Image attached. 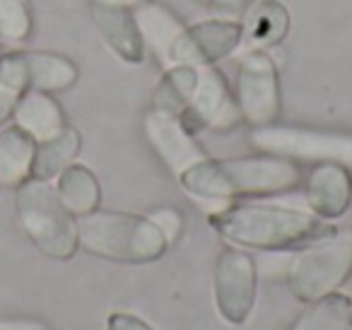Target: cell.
<instances>
[{
	"instance_id": "obj_6",
	"label": "cell",
	"mask_w": 352,
	"mask_h": 330,
	"mask_svg": "<svg viewBox=\"0 0 352 330\" xmlns=\"http://www.w3.org/2000/svg\"><path fill=\"white\" fill-rule=\"evenodd\" d=\"M251 145L265 155L294 162L342 164L352 169V133L314 131L299 126H263L251 131Z\"/></svg>"
},
{
	"instance_id": "obj_14",
	"label": "cell",
	"mask_w": 352,
	"mask_h": 330,
	"mask_svg": "<svg viewBox=\"0 0 352 330\" xmlns=\"http://www.w3.org/2000/svg\"><path fill=\"white\" fill-rule=\"evenodd\" d=\"M309 212L321 219H338L350 210L352 200V176L342 164H316L307 176L304 186Z\"/></svg>"
},
{
	"instance_id": "obj_20",
	"label": "cell",
	"mask_w": 352,
	"mask_h": 330,
	"mask_svg": "<svg viewBox=\"0 0 352 330\" xmlns=\"http://www.w3.org/2000/svg\"><path fill=\"white\" fill-rule=\"evenodd\" d=\"M54 186L60 203L75 217H85V214L99 210V205H102V186H99V179L85 164H75L73 162L68 169L60 171Z\"/></svg>"
},
{
	"instance_id": "obj_17",
	"label": "cell",
	"mask_w": 352,
	"mask_h": 330,
	"mask_svg": "<svg viewBox=\"0 0 352 330\" xmlns=\"http://www.w3.org/2000/svg\"><path fill=\"white\" fill-rule=\"evenodd\" d=\"M80 150H82V135L75 126H65L54 138L36 142L34 162H32V179L54 184L60 171L68 169L78 160Z\"/></svg>"
},
{
	"instance_id": "obj_2",
	"label": "cell",
	"mask_w": 352,
	"mask_h": 330,
	"mask_svg": "<svg viewBox=\"0 0 352 330\" xmlns=\"http://www.w3.org/2000/svg\"><path fill=\"white\" fill-rule=\"evenodd\" d=\"M210 227L236 248L254 251L302 248L331 232V227L314 212L265 203L230 205L215 210L210 214Z\"/></svg>"
},
{
	"instance_id": "obj_7",
	"label": "cell",
	"mask_w": 352,
	"mask_h": 330,
	"mask_svg": "<svg viewBox=\"0 0 352 330\" xmlns=\"http://www.w3.org/2000/svg\"><path fill=\"white\" fill-rule=\"evenodd\" d=\"M80 78L73 58L56 51L12 49L0 54V85L22 92H68Z\"/></svg>"
},
{
	"instance_id": "obj_19",
	"label": "cell",
	"mask_w": 352,
	"mask_h": 330,
	"mask_svg": "<svg viewBox=\"0 0 352 330\" xmlns=\"http://www.w3.org/2000/svg\"><path fill=\"white\" fill-rule=\"evenodd\" d=\"M36 142L17 126L0 128V188H17L32 179Z\"/></svg>"
},
{
	"instance_id": "obj_3",
	"label": "cell",
	"mask_w": 352,
	"mask_h": 330,
	"mask_svg": "<svg viewBox=\"0 0 352 330\" xmlns=\"http://www.w3.org/2000/svg\"><path fill=\"white\" fill-rule=\"evenodd\" d=\"M78 246L89 256L128 265L155 263L169 251V241L150 217L113 210L78 217Z\"/></svg>"
},
{
	"instance_id": "obj_32",
	"label": "cell",
	"mask_w": 352,
	"mask_h": 330,
	"mask_svg": "<svg viewBox=\"0 0 352 330\" xmlns=\"http://www.w3.org/2000/svg\"><path fill=\"white\" fill-rule=\"evenodd\" d=\"M350 208H352V200H350Z\"/></svg>"
},
{
	"instance_id": "obj_13",
	"label": "cell",
	"mask_w": 352,
	"mask_h": 330,
	"mask_svg": "<svg viewBox=\"0 0 352 330\" xmlns=\"http://www.w3.org/2000/svg\"><path fill=\"white\" fill-rule=\"evenodd\" d=\"M89 15H92L94 30L99 32L102 41L123 63L140 65L145 60L147 46L145 39H142L140 27H138L135 12L128 10V8L89 0Z\"/></svg>"
},
{
	"instance_id": "obj_11",
	"label": "cell",
	"mask_w": 352,
	"mask_h": 330,
	"mask_svg": "<svg viewBox=\"0 0 352 330\" xmlns=\"http://www.w3.org/2000/svg\"><path fill=\"white\" fill-rule=\"evenodd\" d=\"M138 27L142 32L145 46H150L162 65L174 68V65H193L191 51H188V34L186 25L160 3H147L135 10Z\"/></svg>"
},
{
	"instance_id": "obj_23",
	"label": "cell",
	"mask_w": 352,
	"mask_h": 330,
	"mask_svg": "<svg viewBox=\"0 0 352 330\" xmlns=\"http://www.w3.org/2000/svg\"><path fill=\"white\" fill-rule=\"evenodd\" d=\"M34 32L30 0H0V44L20 46Z\"/></svg>"
},
{
	"instance_id": "obj_9",
	"label": "cell",
	"mask_w": 352,
	"mask_h": 330,
	"mask_svg": "<svg viewBox=\"0 0 352 330\" xmlns=\"http://www.w3.org/2000/svg\"><path fill=\"white\" fill-rule=\"evenodd\" d=\"M215 309L230 325H244L251 318L258 294V270L244 248H225L215 263Z\"/></svg>"
},
{
	"instance_id": "obj_24",
	"label": "cell",
	"mask_w": 352,
	"mask_h": 330,
	"mask_svg": "<svg viewBox=\"0 0 352 330\" xmlns=\"http://www.w3.org/2000/svg\"><path fill=\"white\" fill-rule=\"evenodd\" d=\"M152 222L160 227V232L164 234V239L169 241V246L176 241V239L182 236V229H184V217L179 210L174 208H162V210H155L150 214Z\"/></svg>"
},
{
	"instance_id": "obj_16",
	"label": "cell",
	"mask_w": 352,
	"mask_h": 330,
	"mask_svg": "<svg viewBox=\"0 0 352 330\" xmlns=\"http://www.w3.org/2000/svg\"><path fill=\"white\" fill-rule=\"evenodd\" d=\"M12 126L32 138L34 142L49 140L56 133H60L68 121L58 99L49 92H22L17 99L15 113H12Z\"/></svg>"
},
{
	"instance_id": "obj_18",
	"label": "cell",
	"mask_w": 352,
	"mask_h": 330,
	"mask_svg": "<svg viewBox=\"0 0 352 330\" xmlns=\"http://www.w3.org/2000/svg\"><path fill=\"white\" fill-rule=\"evenodd\" d=\"M289 10L280 0H256L254 6L246 10L244 39L254 49H270L285 41L289 32Z\"/></svg>"
},
{
	"instance_id": "obj_15",
	"label": "cell",
	"mask_w": 352,
	"mask_h": 330,
	"mask_svg": "<svg viewBox=\"0 0 352 330\" xmlns=\"http://www.w3.org/2000/svg\"><path fill=\"white\" fill-rule=\"evenodd\" d=\"M188 51L193 65H215L239 49L244 41V27L234 17H210L186 27Z\"/></svg>"
},
{
	"instance_id": "obj_33",
	"label": "cell",
	"mask_w": 352,
	"mask_h": 330,
	"mask_svg": "<svg viewBox=\"0 0 352 330\" xmlns=\"http://www.w3.org/2000/svg\"><path fill=\"white\" fill-rule=\"evenodd\" d=\"M0 190H3V188H0Z\"/></svg>"
},
{
	"instance_id": "obj_5",
	"label": "cell",
	"mask_w": 352,
	"mask_h": 330,
	"mask_svg": "<svg viewBox=\"0 0 352 330\" xmlns=\"http://www.w3.org/2000/svg\"><path fill=\"white\" fill-rule=\"evenodd\" d=\"M352 275V227L331 229L307 243L287 270L289 292L302 304H311L338 292Z\"/></svg>"
},
{
	"instance_id": "obj_27",
	"label": "cell",
	"mask_w": 352,
	"mask_h": 330,
	"mask_svg": "<svg viewBox=\"0 0 352 330\" xmlns=\"http://www.w3.org/2000/svg\"><path fill=\"white\" fill-rule=\"evenodd\" d=\"M256 0H210V8L220 15H246L251 6H254Z\"/></svg>"
},
{
	"instance_id": "obj_21",
	"label": "cell",
	"mask_w": 352,
	"mask_h": 330,
	"mask_svg": "<svg viewBox=\"0 0 352 330\" xmlns=\"http://www.w3.org/2000/svg\"><path fill=\"white\" fill-rule=\"evenodd\" d=\"M198 65H174L166 68L162 80L152 92V111L166 113V116L182 118L186 107L191 104L198 87Z\"/></svg>"
},
{
	"instance_id": "obj_30",
	"label": "cell",
	"mask_w": 352,
	"mask_h": 330,
	"mask_svg": "<svg viewBox=\"0 0 352 330\" xmlns=\"http://www.w3.org/2000/svg\"><path fill=\"white\" fill-rule=\"evenodd\" d=\"M196 3H201V6H208V8H210V0H196Z\"/></svg>"
},
{
	"instance_id": "obj_28",
	"label": "cell",
	"mask_w": 352,
	"mask_h": 330,
	"mask_svg": "<svg viewBox=\"0 0 352 330\" xmlns=\"http://www.w3.org/2000/svg\"><path fill=\"white\" fill-rule=\"evenodd\" d=\"M0 323L6 325L8 330H51L44 320L36 318H3Z\"/></svg>"
},
{
	"instance_id": "obj_29",
	"label": "cell",
	"mask_w": 352,
	"mask_h": 330,
	"mask_svg": "<svg viewBox=\"0 0 352 330\" xmlns=\"http://www.w3.org/2000/svg\"><path fill=\"white\" fill-rule=\"evenodd\" d=\"M97 3H107V6H118V8H128V10H138L140 6H147L152 0H97Z\"/></svg>"
},
{
	"instance_id": "obj_10",
	"label": "cell",
	"mask_w": 352,
	"mask_h": 330,
	"mask_svg": "<svg viewBox=\"0 0 352 330\" xmlns=\"http://www.w3.org/2000/svg\"><path fill=\"white\" fill-rule=\"evenodd\" d=\"M179 121L191 135H198L208 128L230 131L241 121L239 107H236L234 97L227 87L225 75L220 70H215L212 65H201L196 94Z\"/></svg>"
},
{
	"instance_id": "obj_12",
	"label": "cell",
	"mask_w": 352,
	"mask_h": 330,
	"mask_svg": "<svg viewBox=\"0 0 352 330\" xmlns=\"http://www.w3.org/2000/svg\"><path fill=\"white\" fill-rule=\"evenodd\" d=\"M142 131L155 150V155L174 171L176 176L184 174L188 166L206 160V150L196 142V135L182 126V121L174 116H166L160 111H147L142 118Z\"/></svg>"
},
{
	"instance_id": "obj_26",
	"label": "cell",
	"mask_w": 352,
	"mask_h": 330,
	"mask_svg": "<svg viewBox=\"0 0 352 330\" xmlns=\"http://www.w3.org/2000/svg\"><path fill=\"white\" fill-rule=\"evenodd\" d=\"M17 99H20V94H17L15 89L6 87V85H0V128H6L8 123L12 121Z\"/></svg>"
},
{
	"instance_id": "obj_1",
	"label": "cell",
	"mask_w": 352,
	"mask_h": 330,
	"mask_svg": "<svg viewBox=\"0 0 352 330\" xmlns=\"http://www.w3.org/2000/svg\"><path fill=\"white\" fill-rule=\"evenodd\" d=\"M176 179L196 200H232L246 195H275L297 188L302 184V169L294 160L261 152L236 160L206 157Z\"/></svg>"
},
{
	"instance_id": "obj_4",
	"label": "cell",
	"mask_w": 352,
	"mask_h": 330,
	"mask_svg": "<svg viewBox=\"0 0 352 330\" xmlns=\"http://www.w3.org/2000/svg\"><path fill=\"white\" fill-rule=\"evenodd\" d=\"M15 214L32 246L46 258L70 261L78 253V217L60 203L51 181L27 179L17 186Z\"/></svg>"
},
{
	"instance_id": "obj_31",
	"label": "cell",
	"mask_w": 352,
	"mask_h": 330,
	"mask_svg": "<svg viewBox=\"0 0 352 330\" xmlns=\"http://www.w3.org/2000/svg\"><path fill=\"white\" fill-rule=\"evenodd\" d=\"M0 330H8V328H6V325H3V323H0Z\"/></svg>"
},
{
	"instance_id": "obj_22",
	"label": "cell",
	"mask_w": 352,
	"mask_h": 330,
	"mask_svg": "<svg viewBox=\"0 0 352 330\" xmlns=\"http://www.w3.org/2000/svg\"><path fill=\"white\" fill-rule=\"evenodd\" d=\"M289 330H352V299L340 292L311 301Z\"/></svg>"
},
{
	"instance_id": "obj_8",
	"label": "cell",
	"mask_w": 352,
	"mask_h": 330,
	"mask_svg": "<svg viewBox=\"0 0 352 330\" xmlns=\"http://www.w3.org/2000/svg\"><path fill=\"white\" fill-rule=\"evenodd\" d=\"M234 102L239 107L241 121L251 128L273 126L280 113V78L275 60L263 49H251L244 54L236 68Z\"/></svg>"
},
{
	"instance_id": "obj_25",
	"label": "cell",
	"mask_w": 352,
	"mask_h": 330,
	"mask_svg": "<svg viewBox=\"0 0 352 330\" xmlns=\"http://www.w3.org/2000/svg\"><path fill=\"white\" fill-rule=\"evenodd\" d=\"M107 330H157L147 323L145 318L135 314H128V311H113L107 318Z\"/></svg>"
}]
</instances>
